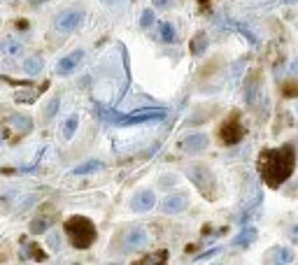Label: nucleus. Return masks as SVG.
Here are the masks:
<instances>
[{
    "instance_id": "28",
    "label": "nucleus",
    "mask_w": 298,
    "mask_h": 265,
    "mask_svg": "<svg viewBox=\"0 0 298 265\" xmlns=\"http://www.w3.org/2000/svg\"><path fill=\"white\" fill-rule=\"evenodd\" d=\"M282 93L287 96V98H296V96H298V84L296 82L282 84Z\"/></svg>"
},
{
    "instance_id": "32",
    "label": "nucleus",
    "mask_w": 298,
    "mask_h": 265,
    "mask_svg": "<svg viewBox=\"0 0 298 265\" xmlns=\"http://www.w3.org/2000/svg\"><path fill=\"white\" fill-rule=\"evenodd\" d=\"M289 237H291V242H294V244H298V223H296V226H291Z\"/></svg>"
},
{
    "instance_id": "12",
    "label": "nucleus",
    "mask_w": 298,
    "mask_h": 265,
    "mask_svg": "<svg viewBox=\"0 0 298 265\" xmlns=\"http://www.w3.org/2000/svg\"><path fill=\"white\" fill-rule=\"evenodd\" d=\"M266 263H273V265L294 263V251H291L289 247H273V249L266 254Z\"/></svg>"
},
{
    "instance_id": "21",
    "label": "nucleus",
    "mask_w": 298,
    "mask_h": 265,
    "mask_svg": "<svg viewBox=\"0 0 298 265\" xmlns=\"http://www.w3.org/2000/svg\"><path fill=\"white\" fill-rule=\"evenodd\" d=\"M52 226V219H47V216H38V219L31 221V233L40 235V233H47V228Z\"/></svg>"
},
{
    "instance_id": "19",
    "label": "nucleus",
    "mask_w": 298,
    "mask_h": 265,
    "mask_svg": "<svg viewBox=\"0 0 298 265\" xmlns=\"http://www.w3.org/2000/svg\"><path fill=\"white\" fill-rule=\"evenodd\" d=\"M77 126H79V116H77V114L68 116V119H65V123H63V137H65V140H72Z\"/></svg>"
},
{
    "instance_id": "10",
    "label": "nucleus",
    "mask_w": 298,
    "mask_h": 265,
    "mask_svg": "<svg viewBox=\"0 0 298 265\" xmlns=\"http://www.w3.org/2000/svg\"><path fill=\"white\" fill-rule=\"evenodd\" d=\"M156 205V196L152 191H138L135 196L130 198V210L133 212H149Z\"/></svg>"
},
{
    "instance_id": "4",
    "label": "nucleus",
    "mask_w": 298,
    "mask_h": 265,
    "mask_svg": "<svg viewBox=\"0 0 298 265\" xmlns=\"http://www.w3.org/2000/svg\"><path fill=\"white\" fill-rule=\"evenodd\" d=\"M186 177H189V182H191L193 186L203 193V198L212 200L214 193H217V179H214V174H212L210 167H205V165H189V167H186Z\"/></svg>"
},
{
    "instance_id": "29",
    "label": "nucleus",
    "mask_w": 298,
    "mask_h": 265,
    "mask_svg": "<svg viewBox=\"0 0 298 265\" xmlns=\"http://www.w3.org/2000/svg\"><path fill=\"white\" fill-rule=\"evenodd\" d=\"M219 251H224L222 247H212V249H207L205 254H198V256L193 258V261H196V263H200V261H207V258H212V256H217V254H219Z\"/></svg>"
},
{
    "instance_id": "22",
    "label": "nucleus",
    "mask_w": 298,
    "mask_h": 265,
    "mask_svg": "<svg viewBox=\"0 0 298 265\" xmlns=\"http://www.w3.org/2000/svg\"><path fill=\"white\" fill-rule=\"evenodd\" d=\"M59 107H61V98H59V96H54V98L47 103V107H45V119H54L56 112H59Z\"/></svg>"
},
{
    "instance_id": "11",
    "label": "nucleus",
    "mask_w": 298,
    "mask_h": 265,
    "mask_svg": "<svg viewBox=\"0 0 298 265\" xmlns=\"http://www.w3.org/2000/svg\"><path fill=\"white\" fill-rule=\"evenodd\" d=\"M207 144H210V140H207L205 133H191V135L184 137L182 147L186 154H200L207 149Z\"/></svg>"
},
{
    "instance_id": "25",
    "label": "nucleus",
    "mask_w": 298,
    "mask_h": 265,
    "mask_svg": "<svg viewBox=\"0 0 298 265\" xmlns=\"http://www.w3.org/2000/svg\"><path fill=\"white\" fill-rule=\"evenodd\" d=\"M256 79H259V75L254 72V75H249V79H247V84H245V93H247V103H249V105L254 103V89H256Z\"/></svg>"
},
{
    "instance_id": "13",
    "label": "nucleus",
    "mask_w": 298,
    "mask_h": 265,
    "mask_svg": "<svg viewBox=\"0 0 298 265\" xmlns=\"http://www.w3.org/2000/svg\"><path fill=\"white\" fill-rule=\"evenodd\" d=\"M7 126L19 130V135H26L33 130V119L31 116H23V114H9L7 116Z\"/></svg>"
},
{
    "instance_id": "8",
    "label": "nucleus",
    "mask_w": 298,
    "mask_h": 265,
    "mask_svg": "<svg viewBox=\"0 0 298 265\" xmlns=\"http://www.w3.org/2000/svg\"><path fill=\"white\" fill-rule=\"evenodd\" d=\"M189 207V196L186 193H173V196H166L163 203H161V212L163 214H179Z\"/></svg>"
},
{
    "instance_id": "31",
    "label": "nucleus",
    "mask_w": 298,
    "mask_h": 265,
    "mask_svg": "<svg viewBox=\"0 0 298 265\" xmlns=\"http://www.w3.org/2000/svg\"><path fill=\"white\" fill-rule=\"evenodd\" d=\"M49 247H52L54 251H56V249H59V247H61V237H59V235H56V233H52V235H49Z\"/></svg>"
},
{
    "instance_id": "35",
    "label": "nucleus",
    "mask_w": 298,
    "mask_h": 265,
    "mask_svg": "<svg viewBox=\"0 0 298 265\" xmlns=\"http://www.w3.org/2000/svg\"><path fill=\"white\" fill-rule=\"evenodd\" d=\"M284 2H296V0H284Z\"/></svg>"
},
{
    "instance_id": "20",
    "label": "nucleus",
    "mask_w": 298,
    "mask_h": 265,
    "mask_svg": "<svg viewBox=\"0 0 298 265\" xmlns=\"http://www.w3.org/2000/svg\"><path fill=\"white\" fill-rule=\"evenodd\" d=\"M21 258H35V261H45L47 254H42V249H40V247H35V244H23Z\"/></svg>"
},
{
    "instance_id": "6",
    "label": "nucleus",
    "mask_w": 298,
    "mask_h": 265,
    "mask_svg": "<svg viewBox=\"0 0 298 265\" xmlns=\"http://www.w3.org/2000/svg\"><path fill=\"white\" fill-rule=\"evenodd\" d=\"M242 137H245V128H242L240 121L226 119V121L222 123V128H219V140H222L224 147H233V144H238Z\"/></svg>"
},
{
    "instance_id": "7",
    "label": "nucleus",
    "mask_w": 298,
    "mask_h": 265,
    "mask_svg": "<svg viewBox=\"0 0 298 265\" xmlns=\"http://www.w3.org/2000/svg\"><path fill=\"white\" fill-rule=\"evenodd\" d=\"M149 242V233H147L145 228H133L128 233L121 237V251L123 254H128V251H138L142 247H147Z\"/></svg>"
},
{
    "instance_id": "2",
    "label": "nucleus",
    "mask_w": 298,
    "mask_h": 265,
    "mask_svg": "<svg viewBox=\"0 0 298 265\" xmlns=\"http://www.w3.org/2000/svg\"><path fill=\"white\" fill-rule=\"evenodd\" d=\"M98 116L103 121L112 123V126H138V123H149V121H161L166 116V109H138L133 114H119L115 109L98 105Z\"/></svg>"
},
{
    "instance_id": "23",
    "label": "nucleus",
    "mask_w": 298,
    "mask_h": 265,
    "mask_svg": "<svg viewBox=\"0 0 298 265\" xmlns=\"http://www.w3.org/2000/svg\"><path fill=\"white\" fill-rule=\"evenodd\" d=\"M168 258V251L163 249V251H159V254H149V256H145V258H140V265H152V263H163Z\"/></svg>"
},
{
    "instance_id": "30",
    "label": "nucleus",
    "mask_w": 298,
    "mask_h": 265,
    "mask_svg": "<svg viewBox=\"0 0 298 265\" xmlns=\"http://www.w3.org/2000/svg\"><path fill=\"white\" fill-rule=\"evenodd\" d=\"M238 31L242 33V35H245V38L249 40V42H252V45H256V35H254V33L249 31V28H247V26H238Z\"/></svg>"
},
{
    "instance_id": "18",
    "label": "nucleus",
    "mask_w": 298,
    "mask_h": 265,
    "mask_svg": "<svg viewBox=\"0 0 298 265\" xmlns=\"http://www.w3.org/2000/svg\"><path fill=\"white\" fill-rule=\"evenodd\" d=\"M159 35H161V42H168V45H173L177 40V33H175V26L173 23H161V31H159Z\"/></svg>"
},
{
    "instance_id": "9",
    "label": "nucleus",
    "mask_w": 298,
    "mask_h": 265,
    "mask_svg": "<svg viewBox=\"0 0 298 265\" xmlns=\"http://www.w3.org/2000/svg\"><path fill=\"white\" fill-rule=\"evenodd\" d=\"M82 58H84V49H77V52L68 53V56H63L61 61L56 63V72L61 77L70 75V72H75V68L82 63Z\"/></svg>"
},
{
    "instance_id": "1",
    "label": "nucleus",
    "mask_w": 298,
    "mask_h": 265,
    "mask_svg": "<svg viewBox=\"0 0 298 265\" xmlns=\"http://www.w3.org/2000/svg\"><path fill=\"white\" fill-rule=\"evenodd\" d=\"M296 170V149L282 144L275 149H266L259 156V172L270 189H280Z\"/></svg>"
},
{
    "instance_id": "27",
    "label": "nucleus",
    "mask_w": 298,
    "mask_h": 265,
    "mask_svg": "<svg viewBox=\"0 0 298 265\" xmlns=\"http://www.w3.org/2000/svg\"><path fill=\"white\" fill-rule=\"evenodd\" d=\"M38 96H40V91H16L14 100H16V103H33Z\"/></svg>"
},
{
    "instance_id": "33",
    "label": "nucleus",
    "mask_w": 298,
    "mask_h": 265,
    "mask_svg": "<svg viewBox=\"0 0 298 265\" xmlns=\"http://www.w3.org/2000/svg\"><path fill=\"white\" fill-rule=\"evenodd\" d=\"M173 0H154V7H170Z\"/></svg>"
},
{
    "instance_id": "36",
    "label": "nucleus",
    "mask_w": 298,
    "mask_h": 265,
    "mask_svg": "<svg viewBox=\"0 0 298 265\" xmlns=\"http://www.w3.org/2000/svg\"><path fill=\"white\" fill-rule=\"evenodd\" d=\"M105 2H117V0H105Z\"/></svg>"
},
{
    "instance_id": "26",
    "label": "nucleus",
    "mask_w": 298,
    "mask_h": 265,
    "mask_svg": "<svg viewBox=\"0 0 298 265\" xmlns=\"http://www.w3.org/2000/svg\"><path fill=\"white\" fill-rule=\"evenodd\" d=\"M154 21H156V14H154V9L147 7L145 12H142V16H140V28H149V26H154Z\"/></svg>"
},
{
    "instance_id": "3",
    "label": "nucleus",
    "mask_w": 298,
    "mask_h": 265,
    "mask_svg": "<svg viewBox=\"0 0 298 265\" xmlns=\"http://www.w3.org/2000/svg\"><path fill=\"white\" fill-rule=\"evenodd\" d=\"M65 235H68L70 244L75 249H89L96 242V237H98L93 221L86 219V216H70L65 221Z\"/></svg>"
},
{
    "instance_id": "16",
    "label": "nucleus",
    "mask_w": 298,
    "mask_h": 265,
    "mask_svg": "<svg viewBox=\"0 0 298 265\" xmlns=\"http://www.w3.org/2000/svg\"><path fill=\"white\" fill-rule=\"evenodd\" d=\"M42 68H45V61H42V56H31V58H26V63H23V72L26 75H40L42 72Z\"/></svg>"
},
{
    "instance_id": "5",
    "label": "nucleus",
    "mask_w": 298,
    "mask_h": 265,
    "mask_svg": "<svg viewBox=\"0 0 298 265\" xmlns=\"http://www.w3.org/2000/svg\"><path fill=\"white\" fill-rule=\"evenodd\" d=\"M82 21H84V12L82 9H65L61 14H56L54 26H56V31L70 33V31H75V28H79Z\"/></svg>"
},
{
    "instance_id": "17",
    "label": "nucleus",
    "mask_w": 298,
    "mask_h": 265,
    "mask_svg": "<svg viewBox=\"0 0 298 265\" xmlns=\"http://www.w3.org/2000/svg\"><path fill=\"white\" fill-rule=\"evenodd\" d=\"M103 167V163L100 160H86V163H82V165H77V167H72V174H91V172H96V170H100Z\"/></svg>"
},
{
    "instance_id": "34",
    "label": "nucleus",
    "mask_w": 298,
    "mask_h": 265,
    "mask_svg": "<svg viewBox=\"0 0 298 265\" xmlns=\"http://www.w3.org/2000/svg\"><path fill=\"white\" fill-rule=\"evenodd\" d=\"M291 70H294V72H298V63H294V65H291Z\"/></svg>"
},
{
    "instance_id": "24",
    "label": "nucleus",
    "mask_w": 298,
    "mask_h": 265,
    "mask_svg": "<svg viewBox=\"0 0 298 265\" xmlns=\"http://www.w3.org/2000/svg\"><path fill=\"white\" fill-rule=\"evenodd\" d=\"M2 52L5 53H19L21 52V42L19 40H14V38H7V40H2Z\"/></svg>"
},
{
    "instance_id": "15",
    "label": "nucleus",
    "mask_w": 298,
    "mask_h": 265,
    "mask_svg": "<svg viewBox=\"0 0 298 265\" xmlns=\"http://www.w3.org/2000/svg\"><path fill=\"white\" fill-rule=\"evenodd\" d=\"M189 47H191V53H193V56H203V53L207 52V35H205L203 31L196 33V35L191 38V45H189Z\"/></svg>"
},
{
    "instance_id": "14",
    "label": "nucleus",
    "mask_w": 298,
    "mask_h": 265,
    "mask_svg": "<svg viewBox=\"0 0 298 265\" xmlns=\"http://www.w3.org/2000/svg\"><path fill=\"white\" fill-rule=\"evenodd\" d=\"M254 240H256V228L245 226L236 237H233V240H231V244H233V247H242V249H247V247H252Z\"/></svg>"
}]
</instances>
